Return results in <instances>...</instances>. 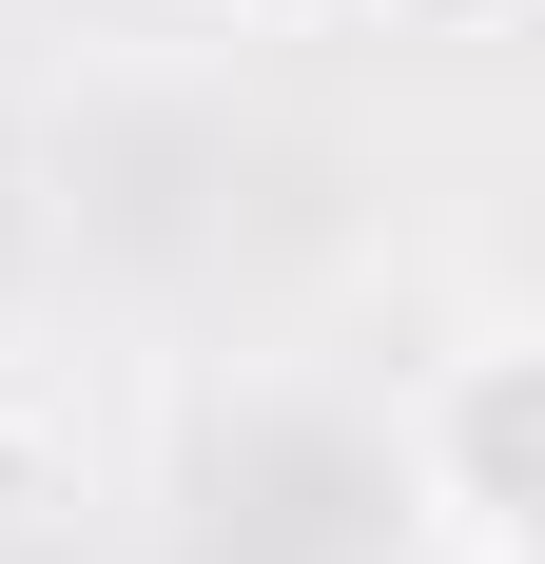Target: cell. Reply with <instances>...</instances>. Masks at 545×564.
<instances>
[{"label":"cell","mask_w":545,"mask_h":564,"mask_svg":"<svg viewBox=\"0 0 545 564\" xmlns=\"http://www.w3.org/2000/svg\"><path fill=\"white\" fill-rule=\"evenodd\" d=\"M468 564H526V545H468Z\"/></svg>","instance_id":"5b68a950"},{"label":"cell","mask_w":545,"mask_h":564,"mask_svg":"<svg viewBox=\"0 0 545 564\" xmlns=\"http://www.w3.org/2000/svg\"><path fill=\"white\" fill-rule=\"evenodd\" d=\"M389 40H506V20H526V0H371Z\"/></svg>","instance_id":"3957f363"},{"label":"cell","mask_w":545,"mask_h":564,"mask_svg":"<svg viewBox=\"0 0 545 564\" xmlns=\"http://www.w3.org/2000/svg\"><path fill=\"white\" fill-rule=\"evenodd\" d=\"M234 20H272V40H312V20H371V0H234Z\"/></svg>","instance_id":"277c9868"},{"label":"cell","mask_w":545,"mask_h":564,"mask_svg":"<svg viewBox=\"0 0 545 564\" xmlns=\"http://www.w3.org/2000/svg\"><path fill=\"white\" fill-rule=\"evenodd\" d=\"M40 525H58V409L20 390V370H0V564L40 545Z\"/></svg>","instance_id":"7a4b0ae2"},{"label":"cell","mask_w":545,"mask_h":564,"mask_svg":"<svg viewBox=\"0 0 545 564\" xmlns=\"http://www.w3.org/2000/svg\"><path fill=\"white\" fill-rule=\"evenodd\" d=\"M409 487H429L448 564L468 545H545V350L526 332H468L409 390Z\"/></svg>","instance_id":"6da1fadb"}]
</instances>
